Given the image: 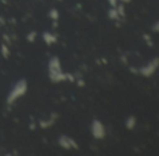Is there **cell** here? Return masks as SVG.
<instances>
[{"label":"cell","mask_w":159,"mask_h":156,"mask_svg":"<svg viewBox=\"0 0 159 156\" xmlns=\"http://www.w3.org/2000/svg\"><path fill=\"white\" fill-rule=\"evenodd\" d=\"M135 125H136V119H135L134 116H130L128 119H126V121H125V127L128 128L129 130L133 129V128L135 127Z\"/></svg>","instance_id":"52a82bcc"},{"label":"cell","mask_w":159,"mask_h":156,"mask_svg":"<svg viewBox=\"0 0 159 156\" xmlns=\"http://www.w3.org/2000/svg\"><path fill=\"white\" fill-rule=\"evenodd\" d=\"M53 122H55V119L51 118L50 120H47V121H40L39 125H40V127H42L43 129H45V128H48V127H50V125H53Z\"/></svg>","instance_id":"9c48e42d"},{"label":"cell","mask_w":159,"mask_h":156,"mask_svg":"<svg viewBox=\"0 0 159 156\" xmlns=\"http://www.w3.org/2000/svg\"><path fill=\"white\" fill-rule=\"evenodd\" d=\"M49 69V77L52 82H61V81H66L68 77L66 73H63L61 70V66H60V60L58 57H53L50 59L48 64Z\"/></svg>","instance_id":"6da1fadb"},{"label":"cell","mask_w":159,"mask_h":156,"mask_svg":"<svg viewBox=\"0 0 159 156\" xmlns=\"http://www.w3.org/2000/svg\"><path fill=\"white\" fill-rule=\"evenodd\" d=\"M158 64H159L158 58H155V59L152 60V62H149L147 66L139 69V73H141L142 75H144V77H150V75L154 74V72L156 71L157 67H158Z\"/></svg>","instance_id":"277c9868"},{"label":"cell","mask_w":159,"mask_h":156,"mask_svg":"<svg viewBox=\"0 0 159 156\" xmlns=\"http://www.w3.org/2000/svg\"><path fill=\"white\" fill-rule=\"evenodd\" d=\"M44 40L47 45H51V44H53V43H56L57 38H56L55 35L50 34L49 32H46V33H44Z\"/></svg>","instance_id":"8992f818"},{"label":"cell","mask_w":159,"mask_h":156,"mask_svg":"<svg viewBox=\"0 0 159 156\" xmlns=\"http://www.w3.org/2000/svg\"><path fill=\"white\" fill-rule=\"evenodd\" d=\"M26 90H27L26 81H25V80L19 81L18 83L14 85V87L11 90V92H10L9 96H8V99H7V103L13 104L19 97H22L23 95L26 93Z\"/></svg>","instance_id":"7a4b0ae2"},{"label":"cell","mask_w":159,"mask_h":156,"mask_svg":"<svg viewBox=\"0 0 159 156\" xmlns=\"http://www.w3.org/2000/svg\"><path fill=\"white\" fill-rule=\"evenodd\" d=\"M122 1H124V2H129L130 0H122Z\"/></svg>","instance_id":"2e32d148"},{"label":"cell","mask_w":159,"mask_h":156,"mask_svg":"<svg viewBox=\"0 0 159 156\" xmlns=\"http://www.w3.org/2000/svg\"><path fill=\"white\" fill-rule=\"evenodd\" d=\"M49 16H50V18L52 19L53 21H57L58 19H59V12H58V10L52 9L49 12Z\"/></svg>","instance_id":"30bf717a"},{"label":"cell","mask_w":159,"mask_h":156,"mask_svg":"<svg viewBox=\"0 0 159 156\" xmlns=\"http://www.w3.org/2000/svg\"><path fill=\"white\" fill-rule=\"evenodd\" d=\"M116 10H117L118 14L120 17H123L124 16V6L123 5H119V6H116Z\"/></svg>","instance_id":"7c38bea8"},{"label":"cell","mask_w":159,"mask_h":156,"mask_svg":"<svg viewBox=\"0 0 159 156\" xmlns=\"http://www.w3.org/2000/svg\"><path fill=\"white\" fill-rule=\"evenodd\" d=\"M158 25H159V23H158V22H156V24H155V26H154V32H157V31H158Z\"/></svg>","instance_id":"9a60e30c"},{"label":"cell","mask_w":159,"mask_h":156,"mask_svg":"<svg viewBox=\"0 0 159 156\" xmlns=\"http://www.w3.org/2000/svg\"><path fill=\"white\" fill-rule=\"evenodd\" d=\"M59 145L61 147L66 149H79L77 144L75 143V141L73 139L69 138L66 135H62L59 138Z\"/></svg>","instance_id":"5b68a950"},{"label":"cell","mask_w":159,"mask_h":156,"mask_svg":"<svg viewBox=\"0 0 159 156\" xmlns=\"http://www.w3.org/2000/svg\"><path fill=\"white\" fill-rule=\"evenodd\" d=\"M36 36H37V33H36L35 31H32L31 33H29V35H27V40L31 43H33L34 40H35Z\"/></svg>","instance_id":"4fadbf2b"},{"label":"cell","mask_w":159,"mask_h":156,"mask_svg":"<svg viewBox=\"0 0 159 156\" xmlns=\"http://www.w3.org/2000/svg\"><path fill=\"white\" fill-rule=\"evenodd\" d=\"M108 17L111 19V20H118V19L120 18V16L118 14V12H117V10H116V8H115V7H113L112 9L109 10Z\"/></svg>","instance_id":"ba28073f"},{"label":"cell","mask_w":159,"mask_h":156,"mask_svg":"<svg viewBox=\"0 0 159 156\" xmlns=\"http://www.w3.org/2000/svg\"><path fill=\"white\" fill-rule=\"evenodd\" d=\"M92 133H93L94 138L98 139V140L105 138L106 131H105V127H104V125L102 123V121L95 119V120L92 122Z\"/></svg>","instance_id":"3957f363"},{"label":"cell","mask_w":159,"mask_h":156,"mask_svg":"<svg viewBox=\"0 0 159 156\" xmlns=\"http://www.w3.org/2000/svg\"><path fill=\"white\" fill-rule=\"evenodd\" d=\"M108 1L112 7H116V6H117V0H108Z\"/></svg>","instance_id":"5bb4252c"},{"label":"cell","mask_w":159,"mask_h":156,"mask_svg":"<svg viewBox=\"0 0 159 156\" xmlns=\"http://www.w3.org/2000/svg\"><path fill=\"white\" fill-rule=\"evenodd\" d=\"M1 54H2V56H3L5 58H8V57H9L10 50H9V48L7 47V45H2V46H1Z\"/></svg>","instance_id":"8fae6325"}]
</instances>
